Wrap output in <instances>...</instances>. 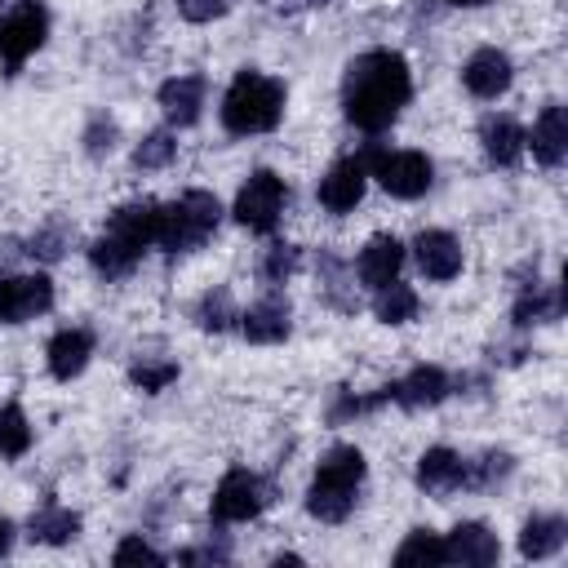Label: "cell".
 <instances>
[{
    "mask_svg": "<svg viewBox=\"0 0 568 568\" xmlns=\"http://www.w3.org/2000/svg\"><path fill=\"white\" fill-rule=\"evenodd\" d=\"M408 93H413L408 62L395 49H368V53H359L346 67V80H342L346 120L355 129H364V133H382L399 115V106L408 102Z\"/></svg>",
    "mask_w": 568,
    "mask_h": 568,
    "instance_id": "1",
    "label": "cell"
},
{
    "mask_svg": "<svg viewBox=\"0 0 568 568\" xmlns=\"http://www.w3.org/2000/svg\"><path fill=\"white\" fill-rule=\"evenodd\" d=\"M155 217H160V204L155 200H133V204H120L106 222V231L98 235V244L89 248L93 266L115 280V275H129L138 266V257L155 244Z\"/></svg>",
    "mask_w": 568,
    "mask_h": 568,
    "instance_id": "2",
    "label": "cell"
},
{
    "mask_svg": "<svg viewBox=\"0 0 568 568\" xmlns=\"http://www.w3.org/2000/svg\"><path fill=\"white\" fill-rule=\"evenodd\" d=\"M364 479V453L355 444H337L328 448V457L320 462L311 493H306V510L324 524H342L355 506V488Z\"/></svg>",
    "mask_w": 568,
    "mask_h": 568,
    "instance_id": "3",
    "label": "cell"
},
{
    "mask_svg": "<svg viewBox=\"0 0 568 568\" xmlns=\"http://www.w3.org/2000/svg\"><path fill=\"white\" fill-rule=\"evenodd\" d=\"M284 111V84L262 71H240L222 98V124L231 133H266L280 124Z\"/></svg>",
    "mask_w": 568,
    "mask_h": 568,
    "instance_id": "4",
    "label": "cell"
},
{
    "mask_svg": "<svg viewBox=\"0 0 568 568\" xmlns=\"http://www.w3.org/2000/svg\"><path fill=\"white\" fill-rule=\"evenodd\" d=\"M217 217H222L217 195H209V191H186V195H178L173 204L160 209V217H155V244H160L164 253L200 248V244L217 231Z\"/></svg>",
    "mask_w": 568,
    "mask_h": 568,
    "instance_id": "5",
    "label": "cell"
},
{
    "mask_svg": "<svg viewBox=\"0 0 568 568\" xmlns=\"http://www.w3.org/2000/svg\"><path fill=\"white\" fill-rule=\"evenodd\" d=\"M44 36H49V13H44L40 0H22L18 9H9L4 22H0V58H4V67L18 71L44 44Z\"/></svg>",
    "mask_w": 568,
    "mask_h": 568,
    "instance_id": "6",
    "label": "cell"
},
{
    "mask_svg": "<svg viewBox=\"0 0 568 568\" xmlns=\"http://www.w3.org/2000/svg\"><path fill=\"white\" fill-rule=\"evenodd\" d=\"M284 200H288V191H284V178H275L271 169H257L244 186H240V195H235V217L248 226V231H275V222H280V213H284Z\"/></svg>",
    "mask_w": 568,
    "mask_h": 568,
    "instance_id": "7",
    "label": "cell"
},
{
    "mask_svg": "<svg viewBox=\"0 0 568 568\" xmlns=\"http://www.w3.org/2000/svg\"><path fill=\"white\" fill-rule=\"evenodd\" d=\"M368 164H373V178L399 200H417L430 186V160L422 151H390V155L373 151Z\"/></svg>",
    "mask_w": 568,
    "mask_h": 568,
    "instance_id": "8",
    "label": "cell"
},
{
    "mask_svg": "<svg viewBox=\"0 0 568 568\" xmlns=\"http://www.w3.org/2000/svg\"><path fill=\"white\" fill-rule=\"evenodd\" d=\"M266 506V488L253 470H226L217 493H213V519L217 524H240V519H253L257 510Z\"/></svg>",
    "mask_w": 568,
    "mask_h": 568,
    "instance_id": "9",
    "label": "cell"
},
{
    "mask_svg": "<svg viewBox=\"0 0 568 568\" xmlns=\"http://www.w3.org/2000/svg\"><path fill=\"white\" fill-rule=\"evenodd\" d=\"M364 186H368V155L364 160H337L324 182H320V204L328 213H351L359 200H364Z\"/></svg>",
    "mask_w": 568,
    "mask_h": 568,
    "instance_id": "10",
    "label": "cell"
},
{
    "mask_svg": "<svg viewBox=\"0 0 568 568\" xmlns=\"http://www.w3.org/2000/svg\"><path fill=\"white\" fill-rule=\"evenodd\" d=\"M49 306H53V284L44 275H13V280H4V306H0V320L4 324L36 320Z\"/></svg>",
    "mask_w": 568,
    "mask_h": 568,
    "instance_id": "11",
    "label": "cell"
},
{
    "mask_svg": "<svg viewBox=\"0 0 568 568\" xmlns=\"http://www.w3.org/2000/svg\"><path fill=\"white\" fill-rule=\"evenodd\" d=\"M382 390H386V404L395 399L399 408H430V404H439L448 395V373L435 368V364H417L408 377H399V382H390Z\"/></svg>",
    "mask_w": 568,
    "mask_h": 568,
    "instance_id": "12",
    "label": "cell"
},
{
    "mask_svg": "<svg viewBox=\"0 0 568 568\" xmlns=\"http://www.w3.org/2000/svg\"><path fill=\"white\" fill-rule=\"evenodd\" d=\"M462 80L475 98H497L510 89V58L501 49H475L470 62L462 67Z\"/></svg>",
    "mask_w": 568,
    "mask_h": 568,
    "instance_id": "13",
    "label": "cell"
},
{
    "mask_svg": "<svg viewBox=\"0 0 568 568\" xmlns=\"http://www.w3.org/2000/svg\"><path fill=\"white\" fill-rule=\"evenodd\" d=\"M444 550H448V559H453V564H470V568L497 564V555H501L497 537H493L484 524H457V528L448 532Z\"/></svg>",
    "mask_w": 568,
    "mask_h": 568,
    "instance_id": "14",
    "label": "cell"
},
{
    "mask_svg": "<svg viewBox=\"0 0 568 568\" xmlns=\"http://www.w3.org/2000/svg\"><path fill=\"white\" fill-rule=\"evenodd\" d=\"M160 106L169 115V124H195L200 106H204V80L200 75H173L160 84Z\"/></svg>",
    "mask_w": 568,
    "mask_h": 568,
    "instance_id": "15",
    "label": "cell"
},
{
    "mask_svg": "<svg viewBox=\"0 0 568 568\" xmlns=\"http://www.w3.org/2000/svg\"><path fill=\"white\" fill-rule=\"evenodd\" d=\"M413 248H417L422 275H430V280H453L462 271V248L448 231H422Z\"/></svg>",
    "mask_w": 568,
    "mask_h": 568,
    "instance_id": "16",
    "label": "cell"
},
{
    "mask_svg": "<svg viewBox=\"0 0 568 568\" xmlns=\"http://www.w3.org/2000/svg\"><path fill=\"white\" fill-rule=\"evenodd\" d=\"M399 262H404V244L395 235H373L364 244V253H359V280L368 288H382V284H390L399 275Z\"/></svg>",
    "mask_w": 568,
    "mask_h": 568,
    "instance_id": "17",
    "label": "cell"
},
{
    "mask_svg": "<svg viewBox=\"0 0 568 568\" xmlns=\"http://www.w3.org/2000/svg\"><path fill=\"white\" fill-rule=\"evenodd\" d=\"M89 355H93V337H89L84 328H62V333H53V342H49V373H53L58 382H71L75 373H84Z\"/></svg>",
    "mask_w": 568,
    "mask_h": 568,
    "instance_id": "18",
    "label": "cell"
},
{
    "mask_svg": "<svg viewBox=\"0 0 568 568\" xmlns=\"http://www.w3.org/2000/svg\"><path fill=\"white\" fill-rule=\"evenodd\" d=\"M240 328H244L248 342H262V346L284 342V337H288V306H284L280 297H262V302H253V306L240 315Z\"/></svg>",
    "mask_w": 568,
    "mask_h": 568,
    "instance_id": "19",
    "label": "cell"
},
{
    "mask_svg": "<svg viewBox=\"0 0 568 568\" xmlns=\"http://www.w3.org/2000/svg\"><path fill=\"white\" fill-rule=\"evenodd\" d=\"M417 484L426 493H453L457 484H466V462L453 448H426L417 462Z\"/></svg>",
    "mask_w": 568,
    "mask_h": 568,
    "instance_id": "20",
    "label": "cell"
},
{
    "mask_svg": "<svg viewBox=\"0 0 568 568\" xmlns=\"http://www.w3.org/2000/svg\"><path fill=\"white\" fill-rule=\"evenodd\" d=\"M532 155L550 169L568 155V111L564 106H546L541 120L532 124Z\"/></svg>",
    "mask_w": 568,
    "mask_h": 568,
    "instance_id": "21",
    "label": "cell"
},
{
    "mask_svg": "<svg viewBox=\"0 0 568 568\" xmlns=\"http://www.w3.org/2000/svg\"><path fill=\"white\" fill-rule=\"evenodd\" d=\"M479 142H484V155H488L493 164H515L528 138H524V129H519L510 115H488L484 129H479Z\"/></svg>",
    "mask_w": 568,
    "mask_h": 568,
    "instance_id": "22",
    "label": "cell"
},
{
    "mask_svg": "<svg viewBox=\"0 0 568 568\" xmlns=\"http://www.w3.org/2000/svg\"><path fill=\"white\" fill-rule=\"evenodd\" d=\"M559 546H564V519H559V515H532V519L524 524V532H519L524 559H546V555H555Z\"/></svg>",
    "mask_w": 568,
    "mask_h": 568,
    "instance_id": "23",
    "label": "cell"
},
{
    "mask_svg": "<svg viewBox=\"0 0 568 568\" xmlns=\"http://www.w3.org/2000/svg\"><path fill=\"white\" fill-rule=\"evenodd\" d=\"M75 532H80V515H71V510L58 506V501H44V506L31 515V537H36V541L62 546V541H71Z\"/></svg>",
    "mask_w": 568,
    "mask_h": 568,
    "instance_id": "24",
    "label": "cell"
},
{
    "mask_svg": "<svg viewBox=\"0 0 568 568\" xmlns=\"http://www.w3.org/2000/svg\"><path fill=\"white\" fill-rule=\"evenodd\" d=\"M373 311H377V320H382V324H408V320L417 315V293H413L408 284L390 280V284H382V288H377Z\"/></svg>",
    "mask_w": 568,
    "mask_h": 568,
    "instance_id": "25",
    "label": "cell"
},
{
    "mask_svg": "<svg viewBox=\"0 0 568 568\" xmlns=\"http://www.w3.org/2000/svg\"><path fill=\"white\" fill-rule=\"evenodd\" d=\"M395 564H404V568H413V564L435 568V564H448V550H444V541L430 528H413L408 541L395 550Z\"/></svg>",
    "mask_w": 568,
    "mask_h": 568,
    "instance_id": "26",
    "label": "cell"
},
{
    "mask_svg": "<svg viewBox=\"0 0 568 568\" xmlns=\"http://www.w3.org/2000/svg\"><path fill=\"white\" fill-rule=\"evenodd\" d=\"M31 448V426L22 417L18 404H4L0 408V457H22Z\"/></svg>",
    "mask_w": 568,
    "mask_h": 568,
    "instance_id": "27",
    "label": "cell"
},
{
    "mask_svg": "<svg viewBox=\"0 0 568 568\" xmlns=\"http://www.w3.org/2000/svg\"><path fill=\"white\" fill-rule=\"evenodd\" d=\"M559 293H541L537 284L515 302V324H546V320H555L559 315Z\"/></svg>",
    "mask_w": 568,
    "mask_h": 568,
    "instance_id": "28",
    "label": "cell"
},
{
    "mask_svg": "<svg viewBox=\"0 0 568 568\" xmlns=\"http://www.w3.org/2000/svg\"><path fill=\"white\" fill-rule=\"evenodd\" d=\"M297 262H302V253H297L293 244H271V248H266V257H262V280L284 284V280L297 271Z\"/></svg>",
    "mask_w": 568,
    "mask_h": 568,
    "instance_id": "29",
    "label": "cell"
},
{
    "mask_svg": "<svg viewBox=\"0 0 568 568\" xmlns=\"http://www.w3.org/2000/svg\"><path fill=\"white\" fill-rule=\"evenodd\" d=\"M231 320H240V315L231 311V293H226V288H217V293H209V297L200 302V324H204V328L222 333Z\"/></svg>",
    "mask_w": 568,
    "mask_h": 568,
    "instance_id": "30",
    "label": "cell"
},
{
    "mask_svg": "<svg viewBox=\"0 0 568 568\" xmlns=\"http://www.w3.org/2000/svg\"><path fill=\"white\" fill-rule=\"evenodd\" d=\"M173 151H178V142L169 138V133H151L142 146H138V169H164L169 160H173Z\"/></svg>",
    "mask_w": 568,
    "mask_h": 568,
    "instance_id": "31",
    "label": "cell"
},
{
    "mask_svg": "<svg viewBox=\"0 0 568 568\" xmlns=\"http://www.w3.org/2000/svg\"><path fill=\"white\" fill-rule=\"evenodd\" d=\"M129 377H133V386H142V390H164V386L178 377V364H169V359H164V364H133Z\"/></svg>",
    "mask_w": 568,
    "mask_h": 568,
    "instance_id": "32",
    "label": "cell"
},
{
    "mask_svg": "<svg viewBox=\"0 0 568 568\" xmlns=\"http://www.w3.org/2000/svg\"><path fill=\"white\" fill-rule=\"evenodd\" d=\"M510 475V457L506 453H488L484 462H479V470L475 475H466L475 488H488V484H497V479H506Z\"/></svg>",
    "mask_w": 568,
    "mask_h": 568,
    "instance_id": "33",
    "label": "cell"
},
{
    "mask_svg": "<svg viewBox=\"0 0 568 568\" xmlns=\"http://www.w3.org/2000/svg\"><path fill=\"white\" fill-rule=\"evenodd\" d=\"M115 564H164V555L151 550L142 537H124V541L115 546Z\"/></svg>",
    "mask_w": 568,
    "mask_h": 568,
    "instance_id": "34",
    "label": "cell"
},
{
    "mask_svg": "<svg viewBox=\"0 0 568 568\" xmlns=\"http://www.w3.org/2000/svg\"><path fill=\"white\" fill-rule=\"evenodd\" d=\"M231 9V0H178V13L186 18V22H213V18H222Z\"/></svg>",
    "mask_w": 568,
    "mask_h": 568,
    "instance_id": "35",
    "label": "cell"
},
{
    "mask_svg": "<svg viewBox=\"0 0 568 568\" xmlns=\"http://www.w3.org/2000/svg\"><path fill=\"white\" fill-rule=\"evenodd\" d=\"M62 240H67L62 231H40V235H31V248H27V253H31V257H36V253H40V257H58V253H62Z\"/></svg>",
    "mask_w": 568,
    "mask_h": 568,
    "instance_id": "36",
    "label": "cell"
},
{
    "mask_svg": "<svg viewBox=\"0 0 568 568\" xmlns=\"http://www.w3.org/2000/svg\"><path fill=\"white\" fill-rule=\"evenodd\" d=\"M13 550V524L0 515V555H9Z\"/></svg>",
    "mask_w": 568,
    "mask_h": 568,
    "instance_id": "37",
    "label": "cell"
},
{
    "mask_svg": "<svg viewBox=\"0 0 568 568\" xmlns=\"http://www.w3.org/2000/svg\"><path fill=\"white\" fill-rule=\"evenodd\" d=\"M288 9H302V4H320V0H284Z\"/></svg>",
    "mask_w": 568,
    "mask_h": 568,
    "instance_id": "38",
    "label": "cell"
},
{
    "mask_svg": "<svg viewBox=\"0 0 568 568\" xmlns=\"http://www.w3.org/2000/svg\"><path fill=\"white\" fill-rule=\"evenodd\" d=\"M453 4H466V9H475V4H488V0H453Z\"/></svg>",
    "mask_w": 568,
    "mask_h": 568,
    "instance_id": "39",
    "label": "cell"
},
{
    "mask_svg": "<svg viewBox=\"0 0 568 568\" xmlns=\"http://www.w3.org/2000/svg\"><path fill=\"white\" fill-rule=\"evenodd\" d=\"M0 306H4V275H0Z\"/></svg>",
    "mask_w": 568,
    "mask_h": 568,
    "instance_id": "40",
    "label": "cell"
}]
</instances>
